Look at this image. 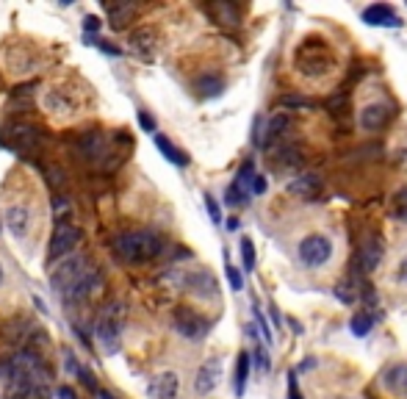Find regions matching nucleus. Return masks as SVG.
I'll list each match as a JSON object with an SVG mask.
<instances>
[{"label":"nucleus","instance_id":"f257e3e1","mask_svg":"<svg viewBox=\"0 0 407 399\" xmlns=\"http://www.w3.org/2000/svg\"><path fill=\"white\" fill-rule=\"evenodd\" d=\"M164 241L153 231H127L114 238V253L125 264H147L161 255Z\"/></svg>","mask_w":407,"mask_h":399},{"label":"nucleus","instance_id":"f03ea898","mask_svg":"<svg viewBox=\"0 0 407 399\" xmlns=\"http://www.w3.org/2000/svg\"><path fill=\"white\" fill-rule=\"evenodd\" d=\"M294 64L305 78H324L327 72H333L336 56L321 36H305L294 53Z\"/></svg>","mask_w":407,"mask_h":399},{"label":"nucleus","instance_id":"7ed1b4c3","mask_svg":"<svg viewBox=\"0 0 407 399\" xmlns=\"http://www.w3.org/2000/svg\"><path fill=\"white\" fill-rule=\"evenodd\" d=\"M125 316L127 308L122 299H114L108 302L100 316H97V325H94V335L100 341V347L105 349V355H117L120 347H122V330H125Z\"/></svg>","mask_w":407,"mask_h":399},{"label":"nucleus","instance_id":"20e7f679","mask_svg":"<svg viewBox=\"0 0 407 399\" xmlns=\"http://www.w3.org/2000/svg\"><path fill=\"white\" fill-rule=\"evenodd\" d=\"M92 266L94 264H89L84 255H69V258H64L62 264L50 272V286L59 291V297H64Z\"/></svg>","mask_w":407,"mask_h":399},{"label":"nucleus","instance_id":"39448f33","mask_svg":"<svg viewBox=\"0 0 407 399\" xmlns=\"http://www.w3.org/2000/svg\"><path fill=\"white\" fill-rule=\"evenodd\" d=\"M81 244V231L69 222H59L56 231L50 236V247H47V261H64L72 255V250Z\"/></svg>","mask_w":407,"mask_h":399},{"label":"nucleus","instance_id":"423d86ee","mask_svg":"<svg viewBox=\"0 0 407 399\" xmlns=\"http://www.w3.org/2000/svg\"><path fill=\"white\" fill-rule=\"evenodd\" d=\"M172 325H175V330L180 332L183 338L188 341H202L208 330H211V325L202 319V316H197L191 308H178L175 313H172Z\"/></svg>","mask_w":407,"mask_h":399},{"label":"nucleus","instance_id":"0eeeda50","mask_svg":"<svg viewBox=\"0 0 407 399\" xmlns=\"http://www.w3.org/2000/svg\"><path fill=\"white\" fill-rule=\"evenodd\" d=\"M330 255H333V244H330V238L327 236H308V238H302V244H299V258H302V264L305 266H321L330 261Z\"/></svg>","mask_w":407,"mask_h":399},{"label":"nucleus","instance_id":"6e6552de","mask_svg":"<svg viewBox=\"0 0 407 399\" xmlns=\"http://www.w3.org/2000/svg\"><path fill=\"white\" fill-rule=\"evenodd\" d=\"M6 144L14 150V153H20V156H33L39 147H42V133L36 131L33 125H14L8 136H6Z\"/></svg>","mask_w":407,"mask_h":399},{"label":"nucleus","instance_id":"1a4fd4ad","mask_svg":"<svg viewBox=\"0 0 407 399\" xmlns=\"http://www.w3.org/2000/svg\"><path fill=\"white\" fill-rule=\"evenodd\" d=\"M219 380H222V361L219 358H211V361H205V364L197 369L194 391H197L200 397H205V394H211V391L219 386Z\"/></svg>","mask_w":407,"mask_h":399},{"label":"nucleus","instance_id":"9d476101","mask_svg":"<svg viewBox=\"0 0 407 399\" xmlns=\"http://www.w3.org/2000/svg\"><path fill=\"white\" fill-rule=\"evenodd\" d=\"M391 120H394V111L385 103H369L360 108V128L363 131H382Z\"/></svg>","mask_w":407,"mask_h":399},{"label":"nucleus","instance_id":"9b49d317","mask_svg":"<svg viewBox=\"0 0 407 399\" xmlns=\"http://www.w3.org/2000/svg\"><path fill=\"white\" fill-rule=\"evenodd\" d=\"M180 391V377L175 371H161L147 383V397L150 399H175Z\"/></svg>","mask_w":407,"mask_h":399},{"label":"nucleus","instance_id":"f8f14e48","mask_svg":"<svg viewBox=\"0 0 407 399\" xmlns=\"http://www.w3.org/2000/svg\"><path fill=\"white\" fill-rule=\"evenodd\" d=\"M178 280H180V286L188 289V291H194L197 297H217V280L208 274V272H188V274H178Z\"/></svg>","mask_w":407,"mask_h":399},{"label":"nucleus","instance_id":"ddd939ff","mask_svg":"<svg viewBox=\"0 0 407 399\" xmlns=\"http://www.w3.org/2000/svg\"><path fill=\"white\" fill-rule=\"evenodd\" d=\"M97 289H100V269L92 266V269H89V272H86V274H84V277H81V280H78V283H75V286H72L62 299L64 302H69V305H75V302L89 299Z\"/></svg>","mask_w":407,"mask_h":399},{"label":"nucleus","instance_id":"4468645a","mask_svg":"<svg viewBox=\"0 0 407 399\" xmlns=\"http://www.w3.org/2000/svg\"><path fill=\"white\" fill-rule=\"evenodd\" d=\"M285 192L294 195V197L305 200V202H314L321 195V180L316 175H297L294 180H288Z\"/></svg>","mask_w":407,"mask_h":399},{"label":"nucleus","instance_id":"2eb2a0df","mask_svg":"<svg viewBox=\"0 0 407 399\" xmlns=\"http://www.w3.org/2000/svg\"><path fill=\"white\" fill-rule=\"evenodd\" d=\"M363 23H366V25H374V28H396V25H402L399 17H396V11H394L388 3L369 6V8L363 11Z\"/></svg>","mask_w":407,"mask_h":399},{"label":"nucleus","instance_id":"dca6fc26","mask_svg":"<svg viewBox=\"0 0 407 399\" xmlns=\"http://www.w3.org/2000/svg\"><path fill=\"white\" fill-rule=\"evenodd\" d=\"M3 222H6V228H8L11 236L23 238L28 233V228H31V211L25 205H8L6 214H3Z\"/></svg>","mask_w":407,"mask_h":399},{"label":"nucleus","instance_id":"f3484780","mask_svg":"<svg viewBox=\"0 0 407 399\" xmlns=\"http://www.w3.org/2000/svg\"><path fill=\"white\" fill-rule=\"evenodd\" d=\"M103 8H105V17H108V25L114 31H122L136 14V3H127V0H120V3H105L103 0Z\"/></svg>","mask_w":407,"mask_h":399},{"label":"nucleus","instance_id":"a211bd4d","mask_svg":"<svg viewBox=\"0 0 407 399\" xmlns=\"http://www.w3.org/2000/svg\"><path fill=\"white\" fill-rule=\"evenodd\" d=\"M357 261H360L363 272H374L377 266H379V261H382V238L379 236H366L363 238Z\"/></svg>","mask_w":407,"mask_h":399},{"label":"nucleus","instance_id":"6ab92c4d","mask_svg":"<svg viewBox=\"0 0 407 399\" xmlns=\"http://www.w3.org/2000/svg\"><path fill=\"white\" fill-rule=\"evenodd\" d=\"M205 11L214 17V23H219L222 28H236L239 23H241V14H239V8L233 6V3H211V6H205Z\"/></svg>","mask_w":407,"mask_h":399},{"label":"nucleus","instance_id":"aec40b11","mask_svg":"<svg viewBox=\"0 0 407 399\" xmlns=\"http://www.w3.org/2000/svg\"><path fill=\"white\" fill-rule=\"evenodd\" d=\"M285 128H288V117H285V114H275V117L266 122L263 133H260V136H255V144H258V147H269V144H275L282 133H285Z\"/></svg>","mask_w":407,"mask_h":399},{"label":"nucleus","instance_id":"412c9836","mask_svg":"<svg viewBox=\"0 0 407 399\" xmlns=\"http://www.w3.org/2000/svg\"><path fill=\"white\" fill-rule=\"evenodd\" d=\"M385 388L394 394V397H407V364H396L391 366L382 377Z\"/></svg>","mask_w":407,"mask_h":399},{"label":"nucleus","instance_id":"4be33fe9","mask_svg":"<svg viewBox=\"0 0 407 399\" xmlns=\"http://www.w3.org/2000/svg\"><path fill=\"white\" fill-rule=\"evenodd\" d=\"M156 147L161 150V156L166 158V161H172L175 166H186L188 164V156L183 153V150H178L166 136H161V133H156Z\"/></svg>","mask_w":407,"mask_h":399},{"label":"nucleus","instance_id":"5701e85b","mask_svg":"<svg viewBox=\"0 0 407 399\" xmlns=\"http://www.w3.org/2000/svg\"><path fill=\"white\" fill-rule=\"evenodd\" d=\"M153 42H156V39H153L150 31H136L130 36V47H133L142 59H150V56H153Z\"/></svg>","mask_w":407,"mask_h":399},{"label":"nucleus","instance_id":"b1692460","mask_svg":"<svg viewBox=\"0 0 407 399\" xmlns=\"http://www.w3.org/2000/svg\"><path fill=\"white\" fill-rule=\"evenodd\" d=\"M372 328H374V319H372L366 311H357V313L349 319V330H352V335H357V338L369 335V332H372Z\"/></svg>","mask_w":407,"mask_h":399},{"label":"nucleus","instance_id":"393cba45","mask_svg":"<svg viewBox=\"0 0 407 399\" xmlns=\"http://www.w3.org/2000/svg\"><path fill=\"white\" fill-rule=\"evenodd\" d=\"M247 377H250V352H241L239 361H236V397L244 394Z\"/></svg>","mask_w":407,"mask_h":399},{"label":"nucleus","instance_id":"a878e982","mask_svg":"<svg viewBox=\"0 0 407 399\" xmlns=\"http://www.w3.org/2000/svg\"><path fill=\"white\" fill-rule=\"evenodd\" d=\"M197 89H200L202 98H219L222 89H224V81L217 78V75H205V78L197 81Z\"/></svg>","mask_w":407,"mask_h":399},{"label":"nucleus","instance_id":"bb28decb","mask_svg":"<svg viewBox=\"0 0 407 399\" xmlns=\"http://www.w3.org/2000/svg\"><path fill=\"white\" fill-rule=\"evenodd\" d=\"M252 180H255V166H252V161H244L233 183H236V186H239L244 195H252Z\"/></svg>","mask_w":407,"mask_h":399},{"label":"nucleus","instance_id":"cd10ccee","mask_svg":"<svg viewBox=\"0 0 407 399\" xmlns=\"http://www.w3.org/2000/svg\"><path fill=\"white\" fill-rule=\"evenodd\" d=\"M280 105H282V108H305V111H311L316 103H311V100H305V98H299V95H282Z\"/></svg>","mask_w":407,"mask_h":399},{"label":"nucleus","instance_id":"c85d7f7f","mask_svg":"<svg viewBox=\"0 0 407 399\" xmlns=\"http://www.w3.org/2000/svg\"><path fill=\"white\" fill-rule=\"evenodd\" d=\"M346 105H349V95H346V92H341V95H336V98L327 100V111H330L333 117L346 114Z\"/></svg>","mask_w":407,"mask_h":399},{"label":"nucleus","instance_id":"c756f323","mask_svg":"<svg viewBox=\"0 0 407 399\" xmlns=\"http://www.w3.org/2000/svg\"><path fill=\"white\" fill-rule=\"evenodd\" d=\"M241 261H244L247 272L255 269V244H252V238H241Z\"/></svg>","mask_w":407,"mask_h":399},{"label":"nucleus","instance_id":"7c9ffc66","mask_svg":"<svg viewBox=\"0 0 407 399\" xmlns=\"http://www.w3.org/2000/svg\"><path fill=\"white\" fill-rule=\"evenodd\" d=\"M224 197H227V205H244L250 195H244L236 183H230V186H227V192H224Z\"/></svg>","mask_w":407,"mask_h":399},{"label":"nucleus","instance_id":"2f4dec72","mask_svg":"<svg viewBox=\"0 0 407 399\" xmlns=\"http://www.w3.org/2000/svg\"><path fill=\"white\" fill-rule=\"evenodd\" d=\"M394 216L407 222V189H402V192L396 195V200H394Z\"/></svg>","mask_w":407,"mask_h":399},{"label":"nucleus","instance_id":"473e14b6","mask_svg":"<svg viewBox=\"0 0 407 399\" xmlns=\"http://www.w3.org/2000/svg\"><path fill=\"white\" fill-rule=\"evenodd\" d=\"M224 272H227V280H230V289H233V291H241V289H244V280H241L239 269H236V266H233V264H230V261H227V264H224Z\"/></svg>","mask_w":407,"mask_h":399},{"label":"nucleus","instance_id":"72a5a7b5","mask_svg":"<svg viewBox=\"0 0 407 399\" xmlns=\"http://www.w3.org/2000/svg\"><path fill=\"white\" fill-rule=\"evenodd\" d=\"M205 208H208V216H211V222H214V225H219L222 222V211H219V205H217V200L211 197V195H205Z\"/></svg>","mask_w":407,"mask_h":399},{"label":"nucleus","instance_id":"f704fd0d","mask_svg":"<svg viewBox=\"0 0 407 399\" xmlns=\"http://www.w3.org/2000/svg\"><path fill=\"white\" fill-rule=\"evenodd\" d=\"M139 125L144 133H156V120L147 114V111H139Z\"/></svg>","mask_w":407,"mask_h":399},{"label":"nucleus","instance_id":"c9c22d12","mask_svg":"<svg viewBox=\"0 0 407 399\" xmlns=\"http://www.w3.org/2000/svg\"><path fill=\"white\" fill-rule=\"evenodd\" d=\"M336 297L341 299V302H352V299H355V291H349V286L341 283V286H336Z\"/></svg>","mask_w":407,"mask_h":399},{"label":"nucleus","instance_id":"e433bc0d","mask_svg":"<svg viewBox=\"0 0 407 399\" xmlns=\"http://www.w3.org/2000/svg\"><path fill=\"white\" fill-rule=\"evenodd\" d=\"M266 192V178L263 175H255V180H252V195H263Z\"/></svg>","mask_w":407,"mask_h":399},{"label":"nucleus","instance_id":"4c0bfd02","mask_svg":"<svg viewBox=\"0 0 407 399\" xmlns=\"http://www.w3.org/2000/svg\"><path fill=\"white\" fill-rule=\"evenodd\" d=\"M255 319H258V328H260V332H263V338L272 344V330H269V325L263 322V316H260V311H255Z\"/></svg>","mask_w":407,"mask_h":399},{"label":"nucleus","instance_id":"58836bf2","mask_svg":"<svg viewBox=\"0 0 407 399\" xmlns=\"http://www.w3.org/2000/svg\"><path fill=\"white\" fill-rule=\"evenodd\" d=\"M255 361H258V366H260L263 371L269 369V358H266V349H263V347H258V349H255Z\"/></svg>","mask_w":407,"mask_h":399},{"label":"nucleus","instance_id":"ea45409f","mask_svg":"<svg viewBox=\"0 0 407 399\" xmlns=\"http://www.w3.org/2000/svg\"><path fill=\"white\" fill-rule=\"evenodd\" d=\"M84 28H86V31H89V33H94V31H97V28H100V20H97L94 14H89V17L84 20Z\"/></svg>","mask_w":407,"mask_h":399},{"label":"nucleus","instance_id":"a19ab883","mask_svg":"<svg viewBox=\"0 0 407 399\" xmlns=\"http://www.w3.org/2000/svg\"><path fill=\"white\" fill-rule=\"evenodd\" d=\"M53 211H56V216H59V214H67V211H69V205H67V200H53Z\"/></svg>","mask_w":407,"mask_h":399},{"label":"nucleus","instance_id":"79ce46f5","mask_svg":"<svg viewBox=\"0 0 407 399\" xmlns=\"http://www.w3.org/2000/svg\"><path fill=\"white\" fill-rule=\"evenodd\" d=\"M288 399H302V397H299V388H297L294 374H291V383H288Z\"/></svg>","mask_w":407,"mask_h":399},{"label":"nucleus","instance_id":"37998d69","mask_svg":"<svg viewBox=\"0 0 407 399\" xmlns=\"http://www.w3.org/2000/svg\"><path fill=\"white\" fill-rule=\"evenodd\" d=\"M100 50H103V53H111V56H120V50H117L111 42H100Z\"/></svg>","mask_w":407,"mask_h":399},{"label":"nucleus","instance_id":"c03bdc74","mask_svg":"<svg viewBox=\"0 0 407 399\" xmlns=\"http://www.w3.org/2000/svg\"><path fill=\"white\" fill-rule=\"evenodd\" d=\"M50 183H53V186L64 183V172H59V169H50Z\"/></svg>","mask_w":407,"mask_h":399},{"label":"nucleus","instance_id":"a18cd8bd","mask_svg":"<svg viewBox=\"0 0 407 399\" xmlns=\"http://www.w3.org/2000/svg\"><path fill=\"white\" fill-rule=\"evenodd\" d=\"M59 397H62V399H75V391H72V388H67V386H62V388H59Z\"/></svg>","mask_w":407,"mask_h":399},{"label":"nucleus","instance_id":"49530a36","mask_svg":"<svg viewBox=\"0 0 407 399\" xmlns=\"http://www.w3.org/2000/svg\"><path fill=\"white\" fill-rule=\"evenodd\" d=\"M399 280H407V258L399 264Z\"/></svg>","mask_w":407,"mask_h":399},{"label":"nucleus","instance_id":"de8ad7c7","mask_svg":"<svg viewBox=\"0 0 407 399\" xmlns=\"http://www.w3.org/2000/svg\"><path fill=\"white\" fill-rule=\"evenodd\" d=\"M239 228V219H227V231H236Z\"/></svg>","mask_w":407,"mask_h":399},{"label":"nucleus","instance_id":"09e8293b","mask_svg":"<svg viewBox=\"0 0 407 399\" xmlns=\"http://www.w3.org/2000/svg\"><path fill=\"white\" fill-rule=\"evenodd\" d=\"M100 399H114L111 394H100Z\"/></svg>","mask_w":407,"mask_h":399},{"label":"nucleus","instance_id":"8fccbe9b","mask_svg":"<svg viewBox=\"0 0 407 399\" xmlns=\"http://www.w3.org/2000/svg\"><path fill=\"white\" fill-rule=\"evenodd\" d=\"M0 283H3V266H0Z\"/></svg>","mask_w":407,"mask_h":399}]
</instances>
